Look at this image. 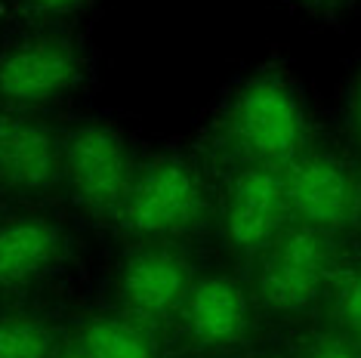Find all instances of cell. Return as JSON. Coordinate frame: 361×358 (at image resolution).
Returning a JSON list of instances; mask_svg holds the SVG:
<instances>
[{
	"mask_svg": "<svg viewBox=\"0 0 361 358\" xmlns=\"http://www.w3.org/2000/svg\"><path fill=\"white\" fill-rule=\"evenodd\" d=\"M315 133L297 75L281 62H262L235 78L210 105L198 149L213 170L284 167Z\"/></svg>",
	"mask_w": 361,
	"mask_h": 358,
	"instance_id": "1",
	"label": "cell"
},
{
	"mask_svg": "<svg viewBox=\"0 0 361 358\" xmlns=\"http://www.w3.org/2000/svg\"><path fill=\"white\" fill-rule=\"evenodd\" d=\"M216 201V170L201 149L167 145L142 154L111 229L127 244L176 241L188 244L198 232L210 229Z\"/></svg>",
	"mask_w": 361,
	"mask_h": 358,
	"instance_id": "2",
	"label": "cell"
},
{
	"mask_svg": "<svg viewBox=\"0 0 361 358\" xmlns=\"http://www.w3.org/2000/svg\"><path fill=\"white\" fill-rule=\"evenodd\" d=\"M93 50L75 25H31L0 44V109L50 115L84 93Z\"/></svg>",
	"mask_w": 361,
	"mask_h": 358,
	"instance_id": "3",
	"label": "cell"
},
{
	"mask_svg": "<svg viewBox=\"0 0 361 358\" xmlns=\"http://www.w3.org/2000/svg\"><path fill=\"white\" fill-rule=\"evenodd\" d=\"M142 154L118 121L84 115L62 124V195L90 223L111 229Z\"/></svg>",
	"mask_w": 361,
	"mask_h": 358,
	"instance_id": "4",
	"label": "cell"
},
{
	"mask_svg": "<svg viewBox=\"0 0 361 358\" xmlns=\"http://www.w3.org/2000/svg\"><path fill=\"white\" fill-rule=\"evenodd\" d=\"M346 244L309 226L290 223L244 268L259 319L302 321L324 309L327 290Z\"/></svg>",
	"mask_w": 361,
	"mask_h": 358,
	"instance_id": "5",
	"label": "cell"
},
{
	"mask_svg": "<svg viewBox=\"0 0 361 358\" xmlns=\"http://www.w3.org/2000/svg\"><path fill=\"white\" fill-rule=\"evenodd\" d=\"M290 223L340 244L361 241V161L343 140L315 133L306 149L281 167Z\"/></svg>",
	"mask_w": 361,
	"mask_h": 358,
	"instance_id": "6",
	"label": "cell"
},
{
	"mask_svg": "<svg viewBox=\"0 0 361 358\" xmlns=\"http://www.w3.org/2000/svg\"><path fill=\"white\" fill-rule=\"evenodd\" d=\"M290 226L281 167L216 170L210 232L228 263L247 268Z\"/></svg>",
	"mask_w": 361,
	"mask_h": 358,
	"instance_id": "7",
	"label": "cell"
},
{
	"mask_svg": "<svg viewBox=\"0 0 361 358\" xmlns=\"http://www.w3.org/2000/svg\"><path fill=\"white\" fill-rule=\"evenodd\" d=\"M259 309L244 268H198L173 328L195 352H235L253 337Z\"/></svg>",
	"mask_w": 361,
	"mask_h": 358,
	"instance_id": "8",
	"label": "cell"
},
{
	"mask_svg": "<svg viewBox=\"0 0 361 358\" xmlns=\"http://www.w3.org/2000/svg\"><path fill=\"white\" fill-rule=\"evenodd\" d=\"M198 268L201 266L195 263L188 244H127L111 275V303L161 331L173 324Z\"/></svg>",
	"mask_w": 361,
	"mask_h": 358,
	"instance_id": "9",
	"label": "cell"
},
{
	"mask_svg": "<svg viewBox=\"0 0 361 358\" xmlns=\"http://www.w3.org/2000/svg\"><path fill=\"white\" fill-rule=\"evenodd\" d=\"M68 223L47 207L0 214V300H19L53 284L71 259Z\"/></svg>",
	"mask_w": 361,
	"mask_h": 358,
	"instance_id": "10",
	"label": "cell"
},
{
	"mask_svg": "<svg viewBox=\"0 0 361 358\" xmlns=\"http://www.w3.org/2000/svg\"><path fill=\"white\" fill-rule=\"evenodd\" d=\"M0 195L25 204L62 195V127L50 115L0 109Z\"/></svg>",
	"mask_w": 361,
	"mask_h": 358,
	"instance_id": "11",
	"label": "cell"
},
{
	"mask_svg": "<svg viewBox=\"0 0 361 358\" xmlns=\"http://www.w3.org/2000/svg\"><path fill=\"white\" fill-rule=\"evenodd\" d=\"M68 343L90 358H161V331L114 303L80 312L68 328Z\"/></svg>",
	"mask_w": 361,
	"mask_h": 358,
	"instance_id": "12",
	"label": "cell"
},
{
	"mask_svg": "<svg viewBox=\"0 0 361 358\" xmlns=\"http://www.w3.org/2000/svg\"><path fill=\"white\" fill-rule=\"evenodd\" d=\"M62 343V328L47 312L0 306V358H53Z\"/></svg>",
	"mask_w": 361,
	"mask_h": 358,
	"instance_id": "13",
	"label": "cell"
},
{
	"mask_svg": "<svg viewBox=\"0 0 361 358\" xmlns=\"http://www.w3.org/2000/svg\"><path fill=\"white\" fill-rule=\"evenodd\" d=\"M324 319L331 328L361 343V241L346 244L324 300Z\"/></svg>",
	"mask_w": 361,
	"mask_h": 358,
	"instance_id": "14",
	"label": "cell"
},
{
	"mask_svg": "<svg viewBox=\"0 0 361 358\" xmlns=\"http://www.w3.org/2000/svg\"><path fill=\"white\" fill-rule=\"evenodd\" d=\"M22 22L31 25H75L80 16L96 6V0H10Z\"/></svg>",
	"mask_w": 361,
	"mask_h": 358,
	"instance_id": "15",
	"label": "cell"
},
{
	"mask_svg": "<svg viewBox=\"0 0 361 358\" xmlns=\"http://www.w3.org/2000/svg\"><path fill=\"white\" fill-rule=\"evenodd\" d=\"M290 358H361V343L352 340L349 333L324 324V328L312 331L309 337H302L293 346Z\"/></svg>",
	"mask_w": 361,
	"mask_h": 358,
	"instance_id": "16",
	"label": "cell"
},
{
	"mask_svg": "<svg viewBox=\"0 0 361 358\" xmlns=\"http://www.w3.org/2000/svg\"><path fill=\"white\" fill-rule=\"evenodd\" d=\"M340 130H343V142L361 161V56L346 75V84H343L340 93Z\"/></svg>",
	"mask_w": 361,
	"mask_h": 358,
	"instance_id": "17",
	"label": "cell"
},
{
	"mask_svg": "<svg viewBox=\"0 0 361 358\" xmlns=\"http://www.w3.org/2000/svg\"><path fill=\"white\" fill-rule=\"evenodd\" d=\"M290 10H297L302 16H312V19L331 22L336 16H343L352 6V0H281Z\"/></svg>",
	"mask_w": 361,
	"mask_h": 358,
	"instance_id": "18",
	"label": "cell"
},
{
	"mask_svg": "<svg viewBox=\"0 0 361 358\" xmlns=\"http://www.w3.org/2000/svg\"><path fill=\"white\" fill-rule=\"evenodd\" d=\"M53 358H90V355H84V352H80V349H75V346L68 343V340H65L62 349H59V352H56Z\"/></svg>",
	"mask_w": 361,
	"mask_h": 358,
	"instance_id": "19",
	"label": "cell"
},
{
	"mask_svg": "<svg viewBox=\"0 0 361 358\" xmlns=\"http://www.w3.org/2000/svg\"><path fill=\"white\" fill-rule=\"evenodd\" d=\"M352 6H361V0H352Z\"/></svg>",
	"mask_w": 361,
	"mask_h": 358,
	"instance_id": "20",
	"label": "cell"
}]
</instances>
